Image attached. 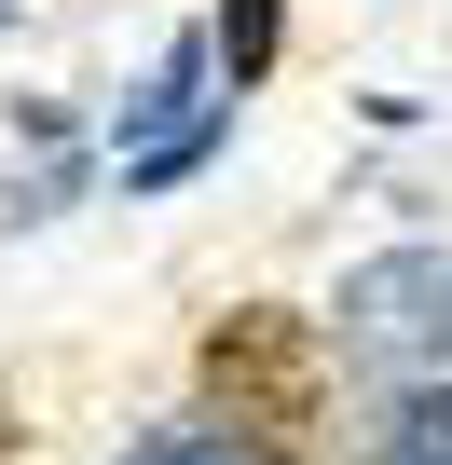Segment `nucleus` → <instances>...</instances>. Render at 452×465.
Instances as JSON below:
<instances>
[{
  "label": "nucleus",
  "mask_w": 452,
  "mask_h": 465,
  "mask_svg": "<svg viewBox=\"0 0 452 465\" xmlns=\"http://www.w3.org/2000/svg\"><path fill=\"white\" fill-rule=\"evenodd\" d=\"M357 465H452V383H384V411L357 424Z\"/></svg>",
  "instance_id": "nucleus-3"
},
{
  "label": "nucleus",
  "mask_w": 452,
  "mask_h": 465,
  "mask_svg": "<svg viewBox=\"0 0 452 465\" xmlns=\"http://www.w3.org/2000/svg\"><path fill=\"white\" fill-rule=\"evenodd\" d=\"M206 55L234 69V96H247V83L275 69V0H219V28H206Z\"/></svg>",
  "instance_id": "nucleus-5"
},
{
  "label": "nucleus",
  "mask_w": 452,
  "mask_h": 465,
  "mask_svg": "<svg viewBox=\"0 0 452 465\" xmlns=\"http://www.w3.org/2000/svg\"><path fill=\"white\" fill-rule=\"evenodd\" d=\"M329 329H343V356H370V370L452 356V261H438V247H384V261H357L343 302H329Z\"/></svg>",
  "instance_id": "nucleus-1"
},
{
  "label": "nucleus",
  "mask_w": 452,
  "mask_h": 465,
  "mask_svg": "<svg viewBox=\"0 0 452 465\" xmlns=\"http://www.w3.org/2000/svg\"><path fill=\"white\" fill-rule=\"evenodd\" d=\"M206 383L234 397V424H247V438L316 424V342H302V315H234V329L206 342Z\"/></svg>",
  "instance_id": "nucleus-2"
},
{
  "label": "nucleus",
  "mask_w": 452,
  "mask_h": 465,
  "mask_svg": "<svg viewBox=\"0 0 452 465\" xmlns=\"http://www.w3.org/2000/svg\"><path fill=\"white\" fill-rule=\"evenodd\" d=\"M83 192V164H42V178H0V232H15V219H55Z\"/></svg>",
  "instance_id": "nucleus-6"
},
{
  "label": "nucleus",
  "mask_w": 452,
  "mask_h": 465,
  "mask_svg": "<svg viewBox=\"0 0 452 465\" xmlns=\"http://www.w3.org/2000/svg\"><path fill=\"white\" fill-rule=\"evenodd\" d=\"M124 465H275V438H247L234 411H206V424H151Z\"/></svg>",
  "instance_id": "nucleus-4"
}]
</instances>
